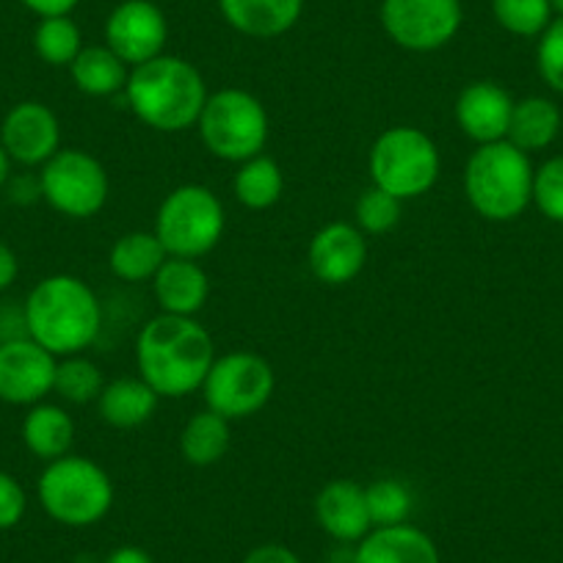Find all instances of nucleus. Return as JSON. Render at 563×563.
<instances>
[{
    "instance_id": "79ce46f5",
    "label": "nucleus",
    "mask_w": 563,
    "mask_h": 563,
    "mask_svg": "<svg viewBox=\"0 0 563 563\" xmlns=\"http://www.w3.org/2000/svg\"><path fill=\"white\" fill-rule=\"evenodd\" d=\"M552 3V12L558 14V18H563V0H550Z\"/></svg>"
},
{
    "instance_id": "39448f33",
    "label": "nucleus",
    "mask_w": 563,
    "mask_h": 563,
    "mask_svg": "<svg viewBox=\"0 0 563 563\" xmlns=\"http://www.w3.org/2000/svg\"><path fill=\"white\" fill-rule=\"evenodd\" d=\"M36 495L51 519L67 528H91L113 508V481L95 459L67 456L47 462Z\"/></svg>"
},
{
    "instance_id": "5701e85b",
    "label": "nucleus",
    "mask_w": 563,
    "mask_h": 563,
    "mask_svg": "<svg viewBox=\"0 0 563 563\" xmlns=\"http://www.w3.org/2000/svg\"><path fill=\"white\" fill-rule=\"evenodd\" d=\"M23 442L31 456L42 462H56L73 451L75 420L58 404H34L23 417Z\"/></svg>"
},
{
    "instance_id": "e433bc0d",
    "label": "nucleus",
    "mask_w": 563,
    "mask_h": 563,
    "mask_svg": "<svg viewBox=\"0 0 563 563\" xmlns=\"http://www.w3.org/2000/svg\"><path fill=\"white\" fill-rule=\"evenodd\" d=\"M29 12H34L36 18H69V14L78 9L80 0H20Z\"/></svg>"
},
{
    "instance_id": "f03ea898",
    "label": "nucleus",
    "mask_w": 563,
    "mask_h": 563,
    "mask_svg": "<svg viewBox=\"0 0 563 563\" xmlns=\"http://www.w3.org/2000/svg\"><path fill=\"white\" fill-rule=\"evenodd\" d=\"M23 307L29 338L58 360L84 354L102 332L100 296L75 274H53L36 282Z\"/></svg>"
},
{
    "instance_id": "ea45409f",
    "label": "nucleus",
    "mask_w": 563,
    "mask_h": 563,
    "mask_svg": "<svg viewBox=\"0 0 563 563\" xmlns=\"http://www.w3.org/2000/svg\"><path fill=\"white\" fill-rule=\"evenodd\" d=\"M102 563H155V561L147 550H141V547L135 544H122L113 552H108Z\"/></svg>"
},
{
    "instance_id": "393cba45",
    "label": "nucleus",
    "mask_w": 563,
    "mask_h": 563,
    "mask_svg": "<svg viewBox=\"0 0 563 563\" xmlns=\"http://www.w3.org/2000/svg\"><path fill=\"white\" fill-rule=\"evenodd\" d=\"M69 75L80 95L113 97L128 86L130 67L108 45H86L69 64Z\"/></svg>"
},
{
    "instance_id": "4be33fe9",
    "label": "nucleus",
    "mask_w": 563,
    "mask_h": 563,
    "mask_svg": "<svg viewBox=\"0 0 563 563\" xmlns=\"http://www.w3.org/2000/svg\"><path fill=\"white\" fill-rule=\"evenodd\" d=\"M561 130L563 113L558 108V102H552L550 97L530 95L522 97V100H514L506 141H511L514 147L530 155L552 147L558 135H561Z\"/></svg>"
},
{
    "instance_id": "9d476101",
    "label": "nucleus",
    "mask_w": 563,
    "mask_h": 563,
    "mask_svg": "<svg viewBox=\"0 0 563 563\" xmlns=\"http://www.w3.org/2000/svg\"><path fill=\"white\" fill-rule=\"evenodd\" d=\"M42 199L67 219H91L111 194L106 166L84 150H58L40 169Z\"/></svg>"
},
{
    "instance_id": "a878e982",
    "label": "nucleus",
    "mask_w": 563,
    "mask_h": 563,
    "mask_svg": "<svg viewBox=\"0 0 563 563\" xmlns=\"http://www.w3.org/2000/svg\"><path fill=\"white\" fill-rule=\"evenodd\" d=\"M232 442L230 420L205 406L191 415L180 431V456L191 467H213L227 456Z\"/></svg>"
},
{
    "instance_id": "4c0bfd02",
    "label": "nucleus",
    "mask_w": 563,
    "mask_h": 563,
    "mask_svg": "<svg viewBox=\"0 0 563 563\" xmlns=\"http://www.w3.org/2000/svg\"><path fill=\"white\" fill-rule=\"evenodd\" d=\"M9 199L18 205H31L36 199H42V186H40V175L36 177H18V180H9Z\"/></svg>"
},
{
    "instance_id": "c85d7f7f",
    "label": "nucleus",
    "mask_w": 563,
    "mask_h": 563,
    "mask_svg": "<svg viewBox=\"0 0 563 563\" xmlns=\"http://www.w3.org/2000/svg\"><path fill=\"white\" fill-rule=\"evenodd\" d=\"M84 47V34L73 18H45L34 31L36 56L51 67H69Z\"/></svg>"
},
{
    "instance_id": "b1692460",
    "label": "nucleus",
    "mask_w": 563,
    "mask_h": 563,
    "mask_svg": "<svg viewBox=\"0 0 563 563\" xmlns=\"http://www.w3.org/2000/svg\"><path fill=\"white\" fill-rule=\"evenodd\" d=\"M166 260L169 252L153 230H133L117 238L108 254V268L122 282H153Z\"/></svg>"
},
{
    "instance_id": "6ab92c4d",
    "label": "nucleus",
    "mask_w": 563,
    "mask_h": 563,
    "mask_svg": "<svg viewBox=\"0 0 563 563\" xmlns=\"http://www.w3.org/2000/svg\"><path fill=\"white\" fill-rule=\"evenodd\" d=\"M219 12L241 36L276 40L296 29L305 14V0H219Z\"/></svg>"
},
{
    "instance_id": "ddd939ff",
    "label": "nucleus",
    "mask_w": 563,
    "mask_h": 563,
    "mask_svg": "<svg viewBox=\"0 0 563 563\" xmlns=\"http://www.w3.org/2000/svg\"><path fill=\"white\" fill-rule=\"evenodd\" d=\"M0 144L12 164L42 169L62 150V122L45 102L23 100L0 122Z\"/></svg>"
},
{
    "instance_id": "7ed1b4c3",
    "label": "nucleus",
    "mask_w": 563,
    "mask_h": 563,
    "mask_svg": "<svg viewBox=\"0 0 563 563\" xmlns=\"http://www.w3.org/2000/svg\"><path fill=\"white\" fill-rule=\"evenodd\" d=\"M124 100L141 124L158 133H183L197 128L208 102L202 73L180 56H158L130 69Z\"/></svg>"
},
{
    "instance_id": "4468645a",
    "label": "nucleus",
    "mask_w": 563,
    "mask_h": 563,
    "mask_svg": "<svg viewBox=\"0 0 563 563\" xmlns=\"http://www.w3.org/2000/svg\"><path fill=\"white\" fill-rule=\"evenodd\" d=\"M58 356L31 338L0 343V400L9 406L42 404L56 384Z\"/></svg>"
},
{
    "instance_id": "2f4dec72",
    "label": "nucleus",
    "mask_w": 563,
    "mask_h": 563,
    "mask_svg": "<svg viewBox=\"0 0 563 563\" xmlns=\"http://www.w3.org/2000/svg\"><path fill=\"white\" fill-rule=\"evenodd\" d=\"M354 216H356V227H360L367 238L387 235V232H393L395 227L400 224L404 202L389 197V194L382 191V188L371 186L360 194V199H356Z\"/></svg>"
},
{
    "instance_id": "f704fd0d",
    "label": "nucleus",
    "mask_w": 563,
    "mask_h": 563,
    "mask_svg": "<svg viewBox=\"0 0 563 563\" xmlns=\"http://www.w3.org/2000/svg\"><path fill=\"white\" fill-rule=\"evenodd\" d=\"M29 511V495L12 473L0 470V530H12Z\"/></svg>"
},
{
    "instance_id": "412c9836",
    "label": "nucleus",
    "mask_w": 563,
    "mask_h": 563,
    "mask_svg": "<svg viewBox=\"0 0 563 563\" xmlns=\"http://www.w3.org/2000/svg\"><path fill=\"white\" fill-rule=\"evenodd\" d=\"M161 395L150 387L141 376H119L106 382L100 398H97V415L111 429L130 431L153 420L158 411Z\"/></svg>"
},
{
    "instance_id": "473e14b6",
    "label": "nucleus",
    "mask_w": 563,
    "mask_h": 563,
    "mask_svg": "<svg viewBox=\"0 0 563 563\" xmlns=\"http://www.w3.org/2000/svg\"><path fill=\"white\" fill-rule=\"evenodd\" d=\"M533 205L555 224H563V155L544 161L533 172Z\"/></svg>"
},
{
    "instance_id": "58836bf2",
    "label": "nucleus",
    "mask_w": 563,
    "mask_h": 563,
    "mask_svg": "<svg viewBox=\"0 0 563 563\" xmlns=\"http://www.w3.org/2000/svg\"><path fill=\"white\" fill-rule=\"evenodd\" d=\"M18 276H20L18 252H14L9 243L0 241V294L12 288L14 282H18Z\"/></svg>"
},
{
    "instance_id": "6e6552de",
    "label": "nucleus",
    "mask_w": 563,
    "mask_h": 563,
    "mask_svg": "<svg viewBox=\"0 0 563 563\" xmlns=\"http://www.w3.org/2000/svg\"><path fill=\"white\" fill-rule=\"evenodd\" d=\"M227 230L224 202L202 183H186L169 191L155 213V235L169 257L199 260L213 252Z\"/></svg>"
},
{
    "instance_id": "0eeeda50",
    "label": "nucleus",
    "mask_w": 563,
    "mask_h": 563,
    "mask_svg": "<svg viewBox=\"0 0 563 563\" xmlns=\"http://www.w3.org/2000/svg\"><path fill=\"white\" fill-rule=\"evenodd\" d=\"M197 130L205 150L213 158L243 164L254 155H263L268 144L271 119L252 91L219 89L216 95H208Z\"/></svg>"
},
{
    "instance_id": "bb28decb",
    "label": "nucleus",
    "mask_w": 563,
    "mask_h": 563,
    "mask_svg": "<svg viewBox=\"0 0 563 563\" xmlns=\"http://www.w3.org/2000/svg\"><path fill=\"white\" fill-rule=\"evenodd\" d=\"M232 194L246 210H268L285 194V175L282 166L268 155H254V158L238 164L232 177Z\"/></svg>"
},
{
    "instance_id": "c756f323",
    "label": "nucleus",
    "mask_w": 563,
    "mask_h": 563,
    "mask_svg": "<svg viewBox=\"0 0 563 563\" xmlns=\"http://www.w3.org/2000/svg\"><path fill=\"white\" fill-rule=\"evenodd\" d=\"M492 18L506 34L539 40L555 12L550 0H492Z\"/></svg>"
},
{
    "instance_id": "aec40b11",
    "label": "nucleus",
    "mask_w": 563,
    "mask_h": 563,
    "mask_svg": "<svg viewBox=\"0 0 563 563\" xmlns=\"http://www.w3.org/2000/svg\"><path fill=\"white\" fill-rule=\"evenodd\" d=\"M354 563H442V555L426 530L404 522L373 528L356 544Z\"/></svg>"
},
{
    "instance_id": "a19ab883",
    "label": "nucleus",
    "mask_w": 563,
    "mask_h": 563,
    "mask_svg": "<svg viewBox=\"0 0 563 563\" xmlns=\"http://www.w3.org/2000/svg\"><path fill=\"white\" fill-rule=\"evenodd\" d=\"M9 180H12V158H9L3 144H0V191L9 186Z\"/></svg>"
},
{
    "instance_id": "423d86ee",
    "label": "nucleus",
    "mask_w": 563,
    "mask_h": 563,
    "mask_svg": "<svg viewBox=\"0 0 563 563\" xmlns=\"http://www.w3.org/2000/svg\"><path fill=\"white\" fill-rule=\"evenodd\" d=\"M367 169H371L373 186L406 202V199L429 194L437 186L442 155L437 141L426 130L398 124V128H387L373 141Z\"/></svg>"
},
{
    "instance_id": "9b49d317",
    "label": "nucleus",
    "mask_w": 563,
    "mask_h": 563,
    "mask_svg": "<svg viewBox=\"0 0 563 563\" xmlns=\"http://www.w3.org/2000/svg\"><path fill=\"white\" fill-rule=\"evenodd\" d=\"M384 34L409 53H434L456 40L464 23L462 0H382Z\"/></svg>"
},
{
    "instance_id": "c9c22d12",
    "label": "nucleus",
    "mask_w": 563,
    "mask_h": 563,
    "mask_svg": "<svg viewBox=\"0 0 563 563\" xmlns=\"http://www.w3.org/2000/svg\"><path fill=\"white\" fill-rule=\"evenodd\" d=\"M243 563H305L290 547L285 544H260L243 558Z\"/></svg>"
},
{
    "instance_id": "a211bd4d",
    "label": "nucleus",
    "mask_w": 563,
    "mask_h": 563,
    "mask_svg": "<svg viewBox=\"0 0 563 563\" xmlns=\"http://www.w3.org/2000/svg\"><path fill=\"white\" fill-rule=\"evenodd\" d=\"M155 305L164 316L197 318L210 299V276L197 260L169 257L153 279Z\"/></svg>"
},
{
    "instance_id": "7c9ffc66",
    "label": "nucleus",
    "mask_w": 563,
    "mask_h": 563,
    "mask_svg": "<svg viewBox=\"0 0 563 563\" xmlns=\"http://www.w3.org/2000/svg\"><path fill=\"white\" fill-rule=\"evenodd\" d=\"M367 511H371L373 528H389V525L409 522V514L415 500H411L409 486L395 478H378L365 486Z\"/></svg>"
},
{
    "instance_id": "20e7f679",
    "label": "nucleus",
    "mask_w": 563,
    "mask_h": 563,
    "mask_svg": "<svg viewBox=\"0 0 563 563\" xmlns=\"http://www.w3.org/2000/svg\"><path fill=\"white\" fill-rule=\"evenodd\" d=\"M533 164L511 141L481 144L464 166V194L481 219L514 221L533 205Z\"/></svg>"
},
{
    "instance_id": "cd10ccee",
    "label": "nucleus",
    "mask_w": 563,
    "mask_h": 563,
    "mask_svg": "<svg viewBox=\"0 0 563 563\" xmlns=\"http://www.w3.org/2000/svg\"><path fill=\"white\" fill-rule=\"evenodd\" d=\"M102 387H106V376H102L100 365L91 362L89 356L73 354L58 360L53 393H56L62 400H67V404H75V406L97 404Z\"/></svg>"
},
{
    "instance_id": "2eb2a0df",
    "label": "nucleus",
    "mask_w": 563,
    "mask_h": 563,
    "mask_svg": "<svg viewBox=\"0 0 563 563\" xmlns=\"http://www.w3.org/2000/svg\"><path fill=\"white\" fill-rule=\"evenodd\" d=\"M312 276L329 288H343L367 263V235L349 221H329L312 235L307 249Z\"/></svg>"
},
{
    "instance_id": "f3484780",
    "label": "nucleus",
    "mask_w": 563,
    "mask_h": 563,
    "mask_svg": "<svg viewBox=\"0 0 563 563\" xmlns=\"http://www.w3.org/2000/svg\"><path fill=\"white\" fill-rule=\"evenodd\" d=\"M316 519L338 544H360L373 530L365 486L356 481H329L316 497Z\"/></svg>"
},
{
    "instance_id": "f257e3e1",
    "label": "nucleus",
    "mask_w": 563,
    "mask_h": 563,
    "mask_svg": "<svg viewBox=\"0 0 563 563\" xmlns=\"http://www.w3.org/2000/svg\"><path fill=\"white\" fill-rule=\"evenodd\" d=\"M216 362V343L197 318L158 312L139 329L135 367L161 398H188L202 389Z\"/></svg>"
},
{
    "instance_id": "dca6fc26",
    "label": "nucleus",
    "mask_w": 563,
    "mask_h": 563,
    "mask_svg": "<svg viewBox=\"0 0 563 563\" xmlns=\"http://www.w3.org/2000/svg\"><path fill=\"white\" fill-rule=\"evenodd\" d=\"M514 97L495 80H473L456 97V124L475 147L506 141L511 124Z\"/></svg>"
},
{
    "instance_id": "1a4fd4ad",
    "label": "nucleus",
    "mask_w": 563,
    "mask_h": 563,
    "mask_svg": "<svg viewBox=\"0 0 563 563\" xmlns=\"http://www.w3.org/2000/svg\"><path fill=\"white\" fill-rule=\"evenodd\" d=\"M276 389L274 367L254 351H230L216 356L202 384L208 409L227 420H246L268 406Z\"/></svg>"
},
{
    "instance_id": "f8f14e48",
    "label": "nucleus",
    "mask_w": 563,
    "mask_h": 563,
    "mask_svg": "<svg viewBox=\"0 0 563 563\" xmlns=\"http://www.w3.org/2000/svg\"><path fill=\"white\" fill-rule=\"evenodd\" d=\"M169 42V23L153 0H122L106 20V45L130 69L164 56Z\"/></svg>"
},
{
    "instance_id": "72a5a7b5",
    "label": "nucleus",
    "mask_w": 563,
    "mask_h": 563,
    "mask_svg": "<svg viewBox=\"0 0 563 563\" xmlns=\"http://www.w3.org/2000/svg\"><path fill=\"white\" fill-rule=\"evenodd\" d=\"M536 69L552 91L563 95V18H555L544 29L536 45Z\"/></svg>"
}]
</instances>
